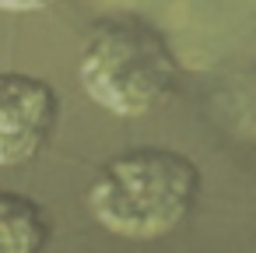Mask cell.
Listing matches in <instances>:
<instances>
[{
	"label": "cell",
	"mask_w": 256,
	"mask_h": 253,
	"mask_svg": "<svg viewBox=\"0 0 256 253\" xmlns=\"http://www.w3.org/2000/svg\"><path fill=\"white\" fill-rule=\"evenodd\" d=\"M78 78L95 106L134 120L158 109L176 92L179 60L158 25L137 15H112L92 29Z\"/></svg>",
	"instance_id": "obj_2"
},
{
	"label": "cell",
	"mask_w": 256,
	"mask_h": 253,
	"mask_svg": "<svg viewBox=\"0 0 256 253\" xmlns=\"http://www.w3.org/2000/svg\"><path fill=\"white\" fill-rule=\"evenodd\" d=\"M196 197L200 169L193 158L168 148H134L98 169L88 207L112 235L162 239L190 218Z\"/></svg>",
	"instance_id": "obj_1"
},
{
	"label": "cell",
	"mask_w": 256,
	"mask_h": 253,
	"mask_svg": "<svg viewBox=\"0 0 256 253\" xmlns=\"http://www.w3.org/2000/svg\"><path fill=\"white\" fill-rule=\"evenodd\" d=\"M60 95L50 81L0 71V165L32 162L53 137Z\"/></svg>",
	"instance_id": "obj_3"
},
{
	"label": "cell",
	"mask_w": 256,
	"mask_h": 253,
	"mask_svg": "<svg viewBox=\"0 0 256 253\" xmlns=\"http://www.w3.org/2000/svg\"><path fill=\"white\" fill-rule=\"evenodd\" d=\"M53 235L46 207L25 193L0 190V253H39Z\"/></svg>",
	"instance_id": "obj_4"
},
{
	"label": "cell",
	"mask_w": 256,
	"mask_h": 253,
	"mask_svg": "<svg viewBox=\"0 0 256 253\" xmlns=\"http://www.w3.org/2000/svg\"><path fill=\"white\" fill-rule=\"evenodd\" d=\"M53 0H0V11H11V15H25V11H42L50 8Z\"/></svg>",
	"instance_id": "obj_5"
}]
</instances>
